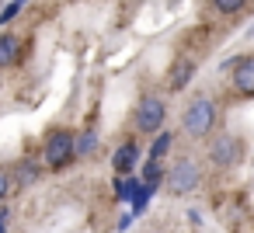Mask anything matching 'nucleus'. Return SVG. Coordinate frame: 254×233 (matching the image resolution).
Returning a JSON list of instances; mask_svg holds the SVG:
<instances>
[{"instance_id":"nucleus-19","label":"nucleus","mask_w":254,"mask_h":233,"mask_svg":"<svg viewBox=\"0 0 254 233\" xmlns=\"http://www.w3.org/2000/svg\"><path fill=\"white\" fill-rule=\"evenodd\" d=\"M7 223H11V209H0V233H7Z\"/></svg>"},{"instance_id":"nucleus-15","label":"nucleus","mask_w":254,"mask_h":233,"mask_svg":"<svg viewBox=\"0 0 254 233\" xmlns=\"http://www.w3.org/2000/svg\"><path fill=\"white\" fill-rule=\"evenodd\" d=\"M150 198H153V188H146V184L139 181V191L132 195V209H129V212H132V216H143L146 205H150Z\"/></svg>"},{"instance_id":"nucleus-3","label":"nucleus","mask_w":254,"mask_h":233,"mask_svg":"<svg viewBox=\"0 0 254 233\" xmlns=\"http://www.w3.org/2000/svg\"><path fill=\"white\" fill-rule=\"evenodd\" d=\"M164 184L171 195H191L198 184H202V167L191 160V157H178L174 167L164 174Z\"/></svg>"},{"instance_id":"nucleus-13","label":"nucleus","mask_w":254,"mask_h":233,"mask_svg":"<svg viewBox=\"0 0 254 233\" xmlns=\"http://www.w3.org/2000/svg\"><path fill=\"white\" fill-rule=\"evenodd\" d=\"M136 191H139V177H132V174H115V198H119V202H132Z\"/></svg>"},{"instance_id":"nucleus-2","label":"nucleus","mask_w":254,"mask_h":233,"mask_svg":"<svg viewBox=\"0 0 254 233\" xmlns=\"http://www.w3.org/2000/svg\"><path fill=\"white\" fill-rule=\"evenodd\" d=\"M212 125H216V101L212 98H191L188 101V108H185V115H181V129H185V136H191V139H205L209 132H212Z\"/></svg>"},{"instance_id":"nucleus-1","label":"nucleus","mask_w":254,"mask_h":233,"mask_svg":"<svg viewBox=\"0 0 254 233\" xmlns=\"http://www.w3.org/2000/svg\"><path fill=\"white\" fill-rule=\"evenodd\" d=\"M73 139L77 132L60 125V129H49L46 139H42V164L49 171H66L73 160H77V150H73Z\"/></svg>"},{"instance_id":"nucleus-14","label":"nucleus","mask_w":254,"mask_h":233,"mask_svg":"<svg viewBox=\"0 0 254 233\" xmlns=\"http://www.w3.org/2000/svg\"><path fill=\"white\" fill-rule=\"evenodd\" d=\"M171 146H174V132H157V139L146 150V160H164L171 153Z\"/></svg>"},{"instance_id":"nucleus-6","label":"nucleus","mask_w":254,"mask_h":233,"mask_svg":"<svg viewBox=\"0 0 254 233\" xmlns=\"http://www.w3.org/2000/svg\"><path fill=\"white\" fill-rule=\"evenodd\" d=\"M233 91L240 98H254V56H240L233 63V77H230Z\"/></svg>"},{"instance_id":"nucleus-11","label":"nucleus","mask_w":254,"mask_h":233,"mask_svg":"<svg viewBox=\"0 0 254 233\" xmlns=\"http://www.w3.org/2000/svg\"><path fill=\"white\" fill-rule=\"evenodd\" d=\"M164 174H167V171H164V160H146V164H143L139 181H143L146 188H153V191H157V188L164 184Z\"/></svg>"},{"instance_id":"nucleus-7","label":"nucleus","mask_w":254,"mask_h":233,"mask_svg":"<svg viewBox=\"0 0 254 233\" xmlns=\"http://www.w3.org/2000/svg\"><path fill=\"white\" fill-rule=\"evenodd\" d=\"M21 63V39L14 32H4L0 35V70H11Z\"/></svg>"},{"instance_id":"nucleus-9","label":"nucleus","mask_w":254,"mask_h":233,"mask_svg":"<svg viewBox=\"0 0 254 233\" xmlns=\"http://www.w3.org/2000/svg\"><path fill=\"white\" fill-rule=\"evenodd\" d=\"M195 77V59H178L171 70V91H185Z\"/></svg>"},{"instance_id":"nucleus-10","label":"nucleus","mask_w":254,"mask_h":233,"mask_svg":"<svg viewBox=\"0 0 254 233\" xmlns=\"http://www.w3.org/2000/svg\"><path fill=\"white\" fill-rule=\"evenodd\" d=\"M39 174H42V167L35 164V157H25V160H18V167H14V174H11V181H18V184H35V181H39Z\"/></svg>"},{"instance_id":"nucleus-5","label":"nucleus","mask_w":254,"mask_h":233,"mask_svg":"<svg viewBox=\"0 0 254 233\" xmlns=\"http://www.w3.org/2000/svg\"><path fill=\"white\" fill-rule=\"evenodd\" d=\"M240 157H244V143H240L233 132H216V136L209 139V160H212L216 167L230 171V167L240 164Z\"/></svg>"},{"instance_id":"nucleus-4","label":"nucleus","mask_w":254,"mask_h":233,"mask_svg":"<svg viewBox=\"0 0 254 233\" xmlns=\"http://www.w3.org/2000/svg\"><path fill=\"white\" fill-rule=\"evenodd\" d=\"M164 122H167V105H164V98H157V94L139 98V105H136V112H132V125H136L139 132H146V136H157V132L164 129Z\"/></svg>"},{"instance_id":"nucleus-8","label":"nucleus","mask_w":254,"mask_h":233,"mask_svg":"<svg viewBox=\"0 0 254 233\" xmlns=\"http://www.w3.org/2000/svg\"><path fill=\"white\" fill-rule=\"evenodd\" d=\"M136 164H139V146H136V143H122V146L115 150V157H112L115 174H132Z\"/></svg>"},{"instance_id":"nucleus-16","label":"nucleus","mask_w":254,"mask_h":233,"mask_svg":"<svg viewBox=\"0 0 254 233\" xmlns=\"http://www.w3.org/2000/svg\"><path fill=\"white\" fill-rule=\"evenodd\" d=\"M244 4H247V0H212V7H216L219 14H237Z\"/></svg>"},{"instance_id":"nucleus-12","label":"nucleus","mask_w":254,"mask_h":233,"mask_svg":"<svg viewBox=\"0 0 254 233\" xmlns=\"http://www.w3.org/2000/svg\"><path fill=\"white\" fill-rule=\"evenodd\" d=\"M73 150H77V160H80V157H94V150H98V132H94L91 125H87L84 132H77Z\"/></svg>"},{"instance_id":"nucleus-17","label":"nucleus","mask_w":254,"mask_h":233,"mask_svg":"<svg viewBox=\"0 0 254 233\" xmlns=\"http://www.w3.org/2000/svg\"><path fill=\"white\" fill-rule=\"evenodd\" d=\"M18 11H21V4H7L4 11H0V25H4V28H7V25H11V21L18 18Z\"/></svg>"},{"instance_id":"nucleus-18","label":"nucleus","mask_w":254,"mask_h":233,"mask_svg":"<svg viewBox=\"0 0 254 233\" xmlns=\"http://www.w3.org/2000/svg\"><path fill=\"white\" fill-rule=\"evenodd\" d=\"M11 184H14V181H11V174H7V171H0V202H4V198H7V191H11Z\"/></svg>"},{"instance_id":"nucleus-20","label":"nucleus","mask_w":254,"mask_h":233,"mask_svg":"<svg viewBox=\"0 0 254 233\" xmlns=\"http://www.w3.org/2000/svg\"><path fill=\"white\" fill-rule=\"evenodd\" d=\"M14 4H21V7H25V4H28V0H14Z\"/></svg>"}]
</instances>
